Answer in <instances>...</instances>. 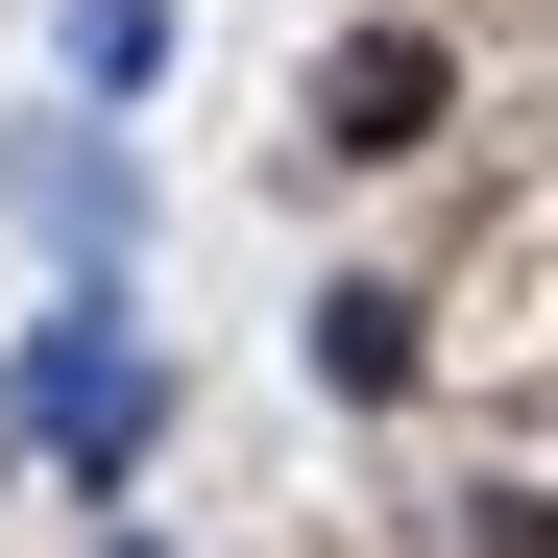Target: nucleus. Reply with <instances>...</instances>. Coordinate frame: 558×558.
<instances>
[{
	"label": "nucleus",
	"instance_id": "1",
	"mask_svg": "<svg viewBox=\"0 0 558 558\" xmlns=\"http://www.w3.org/2000/svg\"><path fill=\"white\" fill-rule=\"evenodd\" d=\"M0 437H25L49 486H122V461L170 437V364L122 340V267H73V316H49L25 364H0Z\"/></svg>",
	"mask_w": 558,
	"mask_h": 558
},
{
	"label": "nucleus",
	"instance_id": "2",
	"mask_svg": "<svg viewBox=\"0 0 558 558\" xmlns=\"http://www.w3.org/2000/svg\"><path fill=\"white\" fill-rule=\"evenodd\" d=\"M437 98H461V73H437V25H340V73H316V146H364V170H389V146H437Z\"/></svg>",
	"mask_w": 558,
	"mask_h": 558
},
{
	"label": "nucleus",
	"instance_id": "3",
	"mask_svg": "<svg viewBox=\"0 0 558 558\" xmlns=\"http://www.w3.org/2000/svg\"><path fill=\"white\" fill-rule=\"evenodd\" d=\"M316 389H340V413L413 389V292H389V267H340V292H316Z\"/></svg>",
	"mask_w": 558,
	"mask_h": 558
},
{
	"label": "nucleus",
	"instance_id": "4",
	"mask_svg": "<svg viewBox=\"0 0 558 558\" xmlns=\"http://www.w3.org/2000/svg\"><path fill=\"white\" fill-rule=\"evenodd\" d=\"M25 219H49L73 267H122V146H73V122H49V146H25Z\"/></svg>",
	"mask_w": 558,
	"mask_h": 558
},
{
	"label": "nucleus",
	"instance_id": "5",
	"mask_svg": "<svg viewBox=\"0 0 558 558\" xmlns=\"http://www.w3.org/2000/svg\"><path fill=\"white\" fill-rule=\"evenodd\" d=\"M170 73V0H73V98H146Z\"/></svg>",
	"mask_w": 558,
	"mask_h": 558
}]
</instances>
